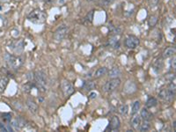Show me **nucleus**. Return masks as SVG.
Segmentation results:
<instances>
[{"label":"nucleus","instance_id":"obj_29","mask_svg":"<svg viewBox=\"0 0 176 132\" xmlns=\"http://www.w3.org/2000/svg\"><path fill=\"white\" fill-rule=\"evenodd\" d=\"M96 96H97V94L96 93H94V92H92L90 95H89V100H93V99H95L96 98Z\"/></svg>","mask_w":176,"mask_h":132},{"label":"nucleus","instance_id":"obj_23","mask_svg":"<svg viewBox=\"0 0 176 132\" xmlns=\"http://www.w3.org/2000/svg\"><path fill=\"white\" fill-rule=\"evenodd\" d=\"M109 44L112 46V47L114 48H119V40H118L117 38L116 37H112L110 38V40H109Z\"/></svg>","mask_w":176,"mask_h":132},{"label":"nucleus","instance_id":"obj_16","mask_svg":"<svg viewBox=\"0 0 176 132\" xmlns=\"http://www.w3.org/2000/svg\"><path fill=\"white\" fill-rule=\"evenodd\" d=\"M108 70L107 67H99V69H97V71L94 72V78H100L102 76L106 75L108 73Z\"/></svg>","mask_w":176,"mask_h":132},{"label":"nucleus","instance_id":"obj_28","mask_svg":"<svg viewBox=\"0 0 176 132\" xmlns=\"http://www.w3.org/2000/svg\"><path fill=\"white\" fill-rule=\"evenodd\" d=\"M170 64H171V68L174 69V70H176V57H174L170 62Z\"/></svg>","mask_w":176,"mask_h":132},{"label":"nucleus","instance_id":"obj_5","mask_svg":"<svg viewBox=\"0 0 176 132\" xmlns=\"http://www.w3.org/2000/svg\"><path fill=\"white\" fill-rule=\"evenodd\" d=\"M61 88H62V92L64 95L65 97H68V96H70L74 93V87L72 84L68 81V80H63L62 83H61Z\"/></svg>","mask_w":176,"mask_h":132},{"label":"nucleus","instance_id":"obj_18","mask_svg":"<svg viewBox=\"0 0 176 132\" xmlns=\"http://www.w3.org/2000/svg\"><path fill=\"white\" fill-rule=\"evenodd\" d=\"M151 123H150V121H145V120H144V122L143 123H141V125H140V128H139V130H140V131H148V130H151Z\"/></svg>","mask_w":176,"mask_h":132},{"label":"nucleus","instance_id":"obj_15","mask_svg":"<svg viewBox=\"0 0 176 132\" xmlns=\"http://www.w3.org/2000/svg\"><path fill=\"white\" fill-rule=\"evenodd\" d=\"M176 52V49L174 48L173 47H169L165 49V51L163 52V55H162V57L164 59H166V58H169V57H173L174 54H175Z\"/></svg>","mask_w":176,"mask_h":132},{"label":"nucleus","instance_id":"obj_35","mask_svg":"<svg viewBox=\"0 0 176 132\" xmlns=\"http://www.w3.org/2000/svg\"><path fill=\"white\" fill-rule=\"evenodd\" d=\"M14 1H16V2H20V1H22V0H14Z\"/></svg>","mask_w":176,"mask_h":132},{"label":"nucleus","instance_id":"obj_34","mask_svg":"<svg viewBox=\"0 0 176 132\" xmlns=\"http://www.w3.org/2000/svg\"><path fill=\"white\" fill-rule=\"evenodd\" d=\"M0 1H1L2 3H5V2H8L9 0H0Z\"/></svg>","mask_w":176,"mask_h":132},{"label":"nucleus","instance_id":"obj_33","mask_svg":"<svg viewBox=\"0 0 176 132\" xmlns=\"http://www.w3.org/2000/svg\"><path fill=\"white\" fill-rule=\"evenodd\" d=\"M87 1H89V2H98L99 0H87Z\"/></svg>","mask_w":176,"mask_h":132},{"label":"nucleus","instance_id":"obj_21","mask_svg":"<svg viewBox=\"0 0 176 132\" xmlns=\"http://www.w3.org/2000/svg\"><path fill=\"white\" fill-rule=\"evenodd\" d=\"M139 109H140V101H135V102L133 103V105H132L131 114H137Z\"/></svg>","mask_w":176,"mask_h":132},{"label":"nucleus","instance_id":"obj_24","mask_svg":"<svg viewBox=\"0 0 176 132\" xmlns=\"http://www.w3.org/2000/svg\"><path fill=\"white\" fill-rule=\"evenodd\" d=\"M156 22H157V16H155V15H152V16H151V17H150V19H149V26H150V27H153V26H155Z\"/></svg>","mask_w":176,"mask_h":132},{"label":"nucleus","instance_id":"obj_31","mask_svg":"<svg viewBox=\"0 0 176 132\" xmlns=\"http://www.w3.org/2000/svg\"><path fill=\"white\" fill-rule=\"evenodd\" d=\"M173 127H174V130L176 131V120L174 121V123H173Z\"/></svg>","mask_w":176,"mask_h":132},{"label":"nucleus","instance_id":"obj_26","mask_svg":"<svg viewBox=\"0 0 176 132\" xmlns=\"http://www.w3.org/2000/svg\"><path fill=\"white\" fill-rule=\"evenodd\" d=\"M114 2V0H100V4L102 5H105V6H107V5H109L111 3H113Z\"/></svg>","mask_w":176,"mask_h":132},{"label":"nucleus","instance_id":"obj_14","mask_svg":"<svg viewBox=\"0 0 176 132\" xmlns=\"http://www.w3.org/2000/svg\"><path fill=\"white\" fill-rule=\"evenodd\" d=\"M23 48H24V41L22 40H20L19 41H16L13 44L12 49L15 53H21L23 50Z\"/></svg>","mask_w":176,"mask_h":132},{"label":"nucleus","instance_id":"obj_8","mask_svg":"<svg viewBox=\"0 0 176 132\" xmlns=\"http://www.w3.org/2000/svg\"><path fill=\"white\" fill-rule=\"evenodd\" d=\"M174 94H173L171 91L167 89H161L158 93V97L159 99H161L162 101H171L172 99L174 98Z\"/></svg>","mask_w":176,"mask_h":132},{"label":"nucleus","instance_id":"obj_3","mask_svg":"<svg viewBox=\"0 0 176 132\" xmlns=\"http://www.w3.org/2000/svg\"><path fill=\"white\" fill-rule=\"evenodd\" d=\"M121 85V80L116 78H112L110 80L107 81L104 85H103V90L106 93H111L113 91H115L116 88H118V86Z\"/></svg>","mask_w":176,"mask_h":132},{"label":"nucleus","instance_id":"obj_1","mask_svg":"<svg viewBox=\"0 0 176 132\" xmlns=\"http://www.w3.org/2000/svg\"><path fill=\"white\" fill-rule=\"evenodd\" d=\"M34 80L37 85L38 90H40L41 93H44L47 91L46 86H47V77L46 74L43 71H36L34 73Z\"/></svg>","mask_w":176,"mask_h":132},{"label":"nucleus","instance_id":"obj_27","mask_svg":"<svg viewBox=\"0 0 176 132\" xmlns=\"http://www.w3.org/2000/svg\"><path fill=\"white\" fill-rule=\"evenodd\" d=\"M3 119H4L5 122H10L11 120V115L10 114H5Z\"/></svg>","mask_w":176,"mask_h":132},{"label":"nucleus","instance_id":"obj_30","mask_svg":"<svg viewBox=\"0 0 176 132\" xmlns=\"http://www.w3.org/2000/svg\"><path fill=\"white\" fill-rule=\"evenodd\" d=\"M158 3V0H151L150 1V5L151 6H156Z\"/></svg>","mask_w":176,"mask_h":132},{"label":"nucleus","instance_id":"obj_11","mask_svg":"<svg viewBox=\"0 0 176 132\" xmlns=\"http://www.w3.org/2000/svg\"><path fill=\"white\" fill-rule=\"evenodd\" d=\"M8 83H9V78L7 77L4 76L0 78V94H3L5 91Z\"/></svg>","mask_w":176,"mask_h":132},{"label":"nucleus","instance_id":"obj_6","mask_svg":"<svg viewBox=\"0 0 176 132\" xmlns=\"http://www.w3.org/2000/svg\"><path fill=\"white\" fill-rule=\"evenodd\" d=\"M125 46L128 48H130V49H134L140 44V41L139 39L135 36V35H128L126 39H125Z\"/></svg>","mask_w":176,"mask_h":132},{"label":"nucleus","instance_id":"obj_25","mask_svg":"<svg viewBox=\"0 0 176 132\" xmlns=\"http://www.w3.org/2000/svg\"><path fill=\"white\" fill-rule=\"evenodd\" d=\"M94 11H90L89 12H88L87 14H86V19L87 20L88 22H92L93 21V12Z\"/></svg>","mask_w":176,"mask_h":132},{"label":"nucleus","instance_id":"obj_9","mask_svg":"<svg viewBox=\"0 0 176 132\" xmlns=\"http://www.w3.org/2000/svg\"><path fill=\"white\" fill-rule=\"evenodd\" d=\"M141 120H142V118L139 114H133V117L131 118V121H130V126L132 127L133 130H139L140 125H141Z\"/></svg>","mask_w":176,"mask_h":132},{"label":"nucleus","instance_id":"obj_13","mask_svg":"<svg viewBox=\"0 0 176 132\" xmlns=\"http://www.w3.org/2000/svg\"><path fill=\"white\" fill-rule=\"evenodd\" d=\"M140 116L143 120H145V121H151L152 119V114L147 108H145V107L141 110Z\"/></svg>","mask_w":176,"mask_h":132},{"label":"nucleus","instance_id":"obj_12","mask_svg":"<svg viewBox=\"0 0 176 132\" xmlns=\"http://www.w3.org/2000/svg\"><path fill=\"white\" fill-rule=\"evenodd\" d=\"M27 106L29 109V111L32 114H36L38 111V106L34 101L32 100H28L27 101Z\"/></svg>","mask_w":176,"mask_h":132},{"label":"nucleus","instance_id":"obj_7","mask_svg":"<svg viewBox=\"0 0 176 132\" xmlns=\"http://www.w3.org/2000/svg\"><path fill=\"white\" fill-rule=\"evenodd\" d=\"M7 63L10 67L12 69H18L22 64V59L19 57H14V56H8L7 58Z\"/></svg>","mask_w":176,"mask_h":132},{"label":"nucleus","instance_id":"obj_32","mask_svg":"<svg viewBox=\"0 0 176 132\" xmlns=\"http://www.w3.org/2000/svg\"><path fill=\"white\" fill-rule=\"evenodd\" d=\"M66 1H67V0H59V3H60V4H64Z\"/></svg>","mask_w":176,"mask_h":132},{"label":"nucleus","instance_id":"obj_19","mask_svg":"<svg viewBox=\"0 0 176 132\" xmlns=\"http://www.w3.org/2000/svg\"><path fill=\"white\" fill-rule=\"evenodd\" d=\"M157 104H158V101H157L156 99H155L154 97H150V98L147 100L145 106H146V107H148V108H152V107H156Z\"/></svg>","mask_w":176,"mask_h":132},{"label":"nucleus","instance_id":"obj_22","mask_svg":"<svg viewBox=\"0 0 176 132\" xmlns=\"http://www.w3.org/2000/svg\"><path fill=\"white\" fill-rule=\"evenodd\" d=\"M84 89L86 90V91H91V90H93V89H94V87H95V84L93 82V81H87V82H86L85 84H84Z\"/></svg>","mask_w":176,"mask_h":132},{"label":"nucleus","instance_id":"obj_4","mask_svg":"<svg viewBox=\"0 0 176 132\" xmlns=\"http://www.w3.org/2000/svg\"><path fill=\"white\" fill-rule=\"evenodd\" d=\"M68 31H69L68 26H66V25H62V26H60L55 31L53 37H54V39H55L57 41H61L62 40H64V37L66 36Z\"/></svg>","mask_w":176,"mask_h":132},{"label":"nucleus","instance_id":"obj_20","mask_svg":"<svg viewBox=\"0 0 176 132\" xmlns=\"http://www.w3.org/2000/svg\"><path fill=\"white\" fill-rule=\"evenodd\" d=\"M118 112L122 115H126L129 112V106L128 105H122L118 108Z\"/></svg>","mask_w":176,"mask_h":132},{"label":"nucleus","instance_id":"obj_17","mask_svg":"<svg viewBox=\"0 0 176 132\" xmlns=\"http://www.w3.org/2000/svg\"><path fill=\"white\" fill-rule=\"evenodd\" d=\"M121 74V71L120 70L118 69L117 67H114L112 68L109 71H108V77L111 78H118V76Z\"/></svg>","mask_w":176,"mask_h":132},{"label":"nucleus","instance_id":"obj_2","mask_svg":"<svg viewBox=\"0 0 176 132\" xmlns=\"http://www.w3.org/2000/svg\"><path fill=\"white\" fill-rule=\"evenodd\" d=\"M28 19L33 21V22H35V23H42L46 20L47 18V15L44 12L41 11L39 9L34 10L33 12H31L29 14H28Z\"/></svg>","mask_w":176,"mask_h":132},{"label":"nucleus","instance_id":"obj_10","mask_svg":"<svg viewBox=\"0 0 176 132\" xmlns=\"http://www.w3.org/2000/svg\"><path fill=\"white\" fill-rule=\"evenodd\" d=\"M120 124H121L120 119L117 116H113L110 120V123H109V129L111 130H116L119 129Z\"/></svg>","mask_w":176,"mask_h":132}]
</instances>
